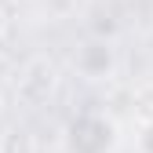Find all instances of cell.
I'll list each match as a JSON object with an SVG mask.
<instances>
[{"label":"cell","instance_id":"obj_2","mask_svg":"<svg viewBox=\"0 0 153 153\" xmlns=\"http://www.w3.org/2000/svg\"><path fill=\"white\" fill-rule=\"evenodd\" d=\"M0 153H33V135L26 128H7L0 139Z\"/></svg>","mask_w":153,"mask_h":153},{"label":"cell","instance_id":"obj_3","mask_svg":"<svg viewBox=\"0 0 153 153\" xmlns=\"http://www.w3.org/2000/svg\"><path fill=\"white\" fill-rule=\"evenodd\" d=\"M0 55H4V36H0Z\"/></svg>","mask_w":153,"mask_h":153},{"label":"cell","instance_id":"obj_1","mask_svg":"<svg viewBox=\"0 0 153 153\" xmlns=\"http://www.w3.org/2000/svg\"><path fill=\"white\" fill-rule=\"evenodd\" d=\"M51 91H55V66L44 62V59H36L22 69V76H18V84H15V95L22 102H33V106H40L51 99Z\"/></svg>","mask_w":153,"mask_h":153}]
</instances>
